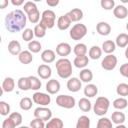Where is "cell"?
<instances>
[{
  "mask_svg": "<svg viewBox=\"0 0 128 128\" xmlns=\"http://www.w3.org/2000/svg\"><path fill=\"white\" fill-rule=\"evenodd\" d=\"M27 18H28V20H29L31 23H33V24L38 23L39 20H41V19H40V12H39V10H38L37 12H35V13H32V14L28 15Z\"/></svg>",
  "mask_w": 128,
  "mask_h": 128,
  "instance_id": "7dc6e473",
  "label": "cell"
},
{
  "mask_svg": "<svg viewBox=\"0 0 128 128\" xmlns=\"http://www.w3.org/2000/svg\"><path fill=\"white\" fill-rule=\"evenodd\" d=\"M37 73L42 79H49L52 74V69L47 64H41L37 68Z\"/></svg>",
  "mask_w": 128,
  "mask_h": 128,
  "instance_id": "7c38bea8",
  "label": "cell"
},
{
  "mask_svg": "<svg viewBox=\"0 0 128 128\" xmlns=\"http://www.w3.org/2000/svg\"><path fill=\"white\" fill-rule=\"evenodd\" d=\"M34 30L30 29V28H26L23 30L22 32V38L24 41H27V42H31L33 40V37H34Z\"/></svg>",
  "mask_w": 128,
  "mask_h": 128,
  "instance_id": "b9f144b4",
  "label": "cell"
},
{
  "mask_svg": "<svg viewBox=\"0 0 128 128\" xmlns=\"http://www.w3.org/2000/svg\"><path fill=\"white\" fill-rule=\"evenodd\" d=\"M17 86L22 91L30 90V79H29V77H20L18 79Z\"/></svg>",
  "mask_w": 128,
  "mask_h": 128,
  "instance_id": "83f0119b",
  "label": "cell"
},
{
  "mask_svg": "<svg viewBox=\"0 0 128 128\" xmlns=\"http://www.w3.org/2000/svg\"><path fill=\"white\" fill-rule=\"evenodd\" d=\"M18 128H31V127H28V126H20Z\"/></svg>",
  "mask_w": 128,
  "mask_h": 128,
  "instance_id": "9f6ffc18",
  "label": "cell"
},
{
  "mask_svg": "<svg viewBox=\"0 0 128 128\" xmlns=\"http://www.w3.org/2000/svg\"><path fill=\"white\" fill-rule=\"evenodd\" d=\"M125 57L128 59V46L126 47V50H125Z\"/></svg>",
  "mask_w": 128,
  "mask_h": 128,
  "instance_id": "11a10c76",
  "label": "cell"
},
{
  "mask_svg": "<svg viewBox=\"0 0 128 128\" xmlns=\"http://www.w3.org/2000/svg\"><path fill=\"white\" fill-rule=\"evenodd\" d=\"M9 117L11 118V120L14 122V124L17 126H19L21 123H22V115L18 112H13V113H10Z\"/></svg>",
  "mask_w": 128,
  "mask_h": 128,
  "instance_id": "f6af8a7d",
  "label": "cell"
},
{
  "mask_svg": "<svg viewBox=\"0 0 128 128\" xmlns=\"http://www.w3.org/2000/svg\"><path fill=\"white\" fill-rule=\"evenodd\" d=\"M116 49V44L112 40H106L102 44V51L107 54H112Z\"/></svg>",
  "mask_w": 128,
  "mask_h": 128,
  "instance_id": "4316f807",
  "label": "cell"
},
{
  "mask_svg": "<svg viewBox=\"0 0 128 128\" xmlns=\"http://www.w3.org/2000/svg\"><path fill=\"white\" fill-rule=\"evenodd\" d=\"M18 60L20 63L22 64H29L33 61V56H32V53L29 51V50H24L22 51L19 55H18Z\"/></svg>",
  "mask_w": 128,
  "mask_h": 128,
  "instance_id": "44dd1931",
  "label": "cell"
},
{
  "mask_svg": "<svg viewBox=\"0 0 128 128\" xmlns=\"http://www.w3.org/2000/svg\"><path fill=\"white\" fill-rule=\"evenodd\" d=\"M10 113V105L5 101H0V114L2 116H7Z\"/></svg>",
  "mask_w": 128,
  "mask_h": 128,
  "instance_id": "ee69618b",
  "label": "cell"
},
{
  "mask_svg": "<svg viewBox=\"0 0 128 128\" xmlns=\"http://www.w3.org/2000/svg\"><path fill=\"white\" fill-rule=\"evenodd\" d=\"M11 3L14 5V6H20L24 3L23 0H11Z\"/></svg>",
  "mask_w": 128,
  "mask_h": 128,
  "instance_id": "816d5d0a",
  "label": "cell"
},
{
  "mask_svg": "<svg viewBox=\"0 0 128 128\" xmlns=\"http://www.w3.org/2000/svg\"><path fill=\"white\" fill-rule=\"evenodd\" d=\"M32 100L35 104H38L40 106H47L51 102V97L43 92H35L32 95Z\"/></svg>",
  "mask_w": 128,
  "mask_h": 128,
  "instance_id": "52a82bcc",
  "label": "cell"
},
{
  "mask_svg": "<svg viewBox=\"0 0 128 128\" xmlns=\"http://www.w3.org/2000/svg\"><path fill=\"white\" fill-rule=\"evenodd\" d=\"M127 105H128V102L124 97H119L113 101V107L117 110L125 109L127 107Z\"/></svg>",
  "mask_w": 128,
  "mask_h": 128,
  "instance_id": "836d02e7",
  "label": "cell"
},
{
  "mask_svg": "<svg viewBox=\"0 0 128 128\" xmlns=\"http://www.w3.org/2000/svg\"><path fill=\"white\" fill-rule=\"evenodd\" d=\"M79 78L82 82H85V83H88V82H91L92 79H93V73L90 69H87V68H84L80 71L79 73Z\"/></svg>",
  "mask_w": 128,
  "mask_h": 128,
  "instance_id": "cb8c5ba5",
  "label": "cell"
},
{
  "mask_svg": "<svg viewBox=\"0 0 128 128\" xmlns=\"http://www.w3.org/2000/svg\"><path fill=\"white\" fill-rule=\"evenodd\" d=\"M27 16L20 9H16L8 13L5 17V27L11 33H17L26 26Z\"/></svg>",
  "mask_w": 128,
  "mask_h": 128,
  "instance_id": "6da1fadb",
  "label": "cell"
},
{
  "mask_svg": "<svg viewBox=\"0 0 128 128\" xmlns=\"http://www.w3.org/2000/svg\"><path fill=\"white\" fill-rule=\"evenodd\" d=\"M15 127H16V125L14 124V122L11 120L10 117L4 119V121L2 123V128H15Z\"/></svg>",
  "mask_w": 128,
  "mask_h": 128,
  "instance_id": "c3c4849f",
  "label": "cell"
},
{
  "mask_svg": "<svg viewBox=\"0 0 128 128\" xmlns=\"http://www.w3.org/2000/svg\"><path fill=\"white\" fill-rule=\"evenodd\" d=\"M23 9H24V12L27 14V16L30 15V14H32V13H35V12L38 11V8H37L36 4H35L34 2H32V1H28V2H26V3L24 4Z\"/></svg>",
  "mask_w": 128,
  "mask_h": 128,
  "instance_id": "e575fe53",
  "label": "cell"
},
{
  "mask_svg": "<svg viewBox=\"0 0 128 128\" xmlns=\"http://www.w3.org/2000/svg\"><path fill=\"white\" fill-rule=\"evenodd\" d=\"M74 66L77 68H83L86 67L89 63V58L86 55H82V56H76L74 59Z\"/></svg>",
  "mask_w": 128,
  "mask_h": 128,
  "instance_id": "7402d4cb",
  "label": "cell"
},
{
  "mask_svg": "<svg viewBox=\"0 0 128 128\" xmlns=\"http://www.w3.org/2000/svg\"><path fill=\"white\" fill-rule=\"evenodd\" d=\"M63 126H64L63 121H62L60 118L55 117V118L50 119V120L46 123L45 128H63Z\"/></svg>",
  "mask_w": 128,
  "mask_h": 128,
  "instance_id": "4dcf8cb0",
  "label": "cell"
},
{
  "mask_svg": "<svg viewBox=\"0 0 128 128\" xmlns=\"http://www.w3.org/2000/svg\"><path fill=\"white\" fill-rule=\"evenodd\" d=\"M8 51L10 54L14 56H18L22 50H21V45L17 40H11L8 44Z\"/></svg>",
  "mask_w": 128,
  "mask_h": 128,
  "instance_id": "ac0fdd59",
  "label": "cell"
},
{
  "mask_svg": "<svg viewBox=\"0 0 128 128\" xmlns=\"http://www.w3.org/2000/svg\"><path fill=\"white\" fill-rule=\"evenodd\" d=\"M45 125L46 124L44 123V121L41 119H38V118H35L30 122L31 128H45Z\"/></svg>",
  "mask_w": 128,
  "mask_h": 128,
  "instance_id": "bcb514c9",
  "label": "cell"
},
{
  "mask_svg": "<svg viewBox=\"0 0 128 128\" xmlns=\"http://www.w3.org/2000/svg\"><path fill=\"white\" fill-rule=\"evenodd\" d=\"M78 107L83 112H89L91 110V102L87 97H83L78 102Z\"/></svg>",
  "mask_w": 128,
  "mask_h": 128,
  "instance_id": "f546056e",
  "label": "cell"
},
{
  "mask_svg": "<svg viewBox=\"0 0 128 128\" xmlns=\"http://www.w3.org/2000/svg\"><path fill=\"white\" fill-rule=\"evenodd\" d=\"M55 67H56V70H57V74L62 79H67V78L71 77V75H72V64H71V61L69 59L60 58L59 60L56 61Z\"/></svg>",
  "mask_w": 128,
  "mask_h": 128,
  "instance_id": "7a4b0ae2",
  "label": "cell"
},
{
  "mask_svg": "<svg viewBox=\"0 0 128 128\" xmlns=\"http://www.w3.org/2000/svg\"><path fill=\"white\" fill-rule=\"evenodd\" d=\"M126 29H127V31H128V22H127V24H126Z\"/></svg>",
  "mask_w": 128,
  "mask_h": 128,
  "instance_id": "6f0895ef",
  "label": "cell"
},
{
  "mask_svg": "<svg viewBox=\"0 0 128 128\" xmlns=\"http://www.w3.org/2000/svg\"><path fill=\"white\" fill-rule=\"evenodd\" d=\"M70 25H71V20H70L69 16L67 15V13L60 16L57 20V27L60 30H66L70 27Z\"/></svg>",
  "mask_w": 128,
  "mask_h": 128,
  "instance_id": "9a60e30c",
  "label": "cell"
},
{
  "mask_svg": "<svg viewBox=\"0 0 128 128\" xmlns=\"http://www.w3.org/2000/svg\"><path fill=\"white\" fill-rule=\"evenodd\" d=\"M115 44L120 47V48H124L128 46V34L126 33H120L115 40Z\"/></svg>",
  "mask_w": 128,
  "mask_h": 128,
  "instance_id": "484cf974",
  "label": "cell"
},
{
  "mask_svg": "<svg viewBox=\"0 0 128 128\" xmlns=\"http://www.w3.org/2000/svg\"><path fill=\"white\" fill-rule=\"evenodd\" d=\"M76 128H90V119L86 115H82L78 118Z\"/></svg>",
  "mask_w": 128,
  "mask_h": 128,
  "instance_id": "1f68e13d",
  "label": "cell"
},
{
  "mask_svg": "<svg viewBox=\"0 0 128 128\" xmlns=\"http://www.w3.org/2000/svg\"><path fill=\"white\" fill-rule=\"evenodd\" d=\"M7 5H8V1L7 0H1L0 1V8L1 9H4Z\"/></svg>",
  "mask_w": 128,
  "mask_h": 128,
  "instance_id": "f5cc1de1",
  "label": "cell"
},
{
  "mask_svg": "<svg viewBox=\"0 0 128 128\" xmlns=\"http://www.w3.org/2000/svg\"><path fill=\"white\" fill-rule=\"evenodd\" d=\"M67 15L69 16L71 22H78L83 18V11L79 8H74L72 10H70Z\"/></svg>",
  "mask_w": 128,
  "mask_h": 128,
  "instance_id": "d6986e66",
  "label": "cell"
},
{
  "mask_svg": "<svg viewBox=\"0 0 128 128\" xmlns=\"http://www.w3.org/2000/svg\"><path fill=\"white\" fill-rule=\"evenodd\" d=\"M32 99L31 98H29V97H23L21 100H20V103H19V105H20V108L22 109V110H24V111H27V110H29V109H31V107H32Z\"/></svg>",
  "mask_w": 128,
  "mask_h": 128,
  "instance_id": "8d00e7d4",
  "label": "cell"
},
{
  "mask_svg": "<svg viewBox=\"0 0 128 128\" xmlns=\"http://www.w3.org/2000/svg\"><path fill=\"white\" fill-rule=\"evenodd\" d=\"M34 35L37 37V38H43L45 35H46V28L41 25L40 23L37 24L35 27H34Z\"/></svg>",
  "mask_w": 128,
  "mask_h": 128,
  "instance_id": "f35d334b",
  "label": "cell"
},
{
  "mask_svg": "<svg viewBox=\"0 0 128 128\" xmlns=\"http://www.w3.org/2000/svg\"><path fill=\"white\" fill-rule=\"evenodd\" d=\"M55 19H56V15L54 11L48 9V10L43 11V13L41 14L40 24L43 25L46 29H51L55 25Z\"/></svg>",
  "mask_w": 128,
  "mask_h": 128,
  "instance_id": "277c9868",
  "label": "cell"
},
{
  "mask_svg": "<svg viewBox=\"0 0 128 128\" xmlns=\"http://www.w3.org/2000/svg\"><path fill=\"white\" fill-rule=\"evenodd\" d=\"M116 92L119 96H123V97L128 96V84H126V83L118 84V86L116 88Z\"/></svg>",
  "mask_w": 128,
  "mask_h": 128,
  "instance_id": "60d3db41",
  "label": "cell"
},
{
  "mask_svg": "<svg viewBox=\"0 0 128 128\" xmlns=\"http://www.w3.org/2000/svg\"><path fill=\"white\" fill-rule=\"evenodd\" d=\"M87 34V27L82 24V23H78L75 24L74 26H72V28L70 29L69 35L73 40H81L85 35Z\"/></svg>",
  "mask_w": 128,
  "mask_h": 128,
  "instance_id": "5b68a950",
  "label": "cell"
},
{
  "mask_svg": "<svg viewBox=\"0 0 128 128\" xmlns=\"http://www.w3.org/2000/svg\"><path fill=\"white\" fill-rule=\"evenodd\" d=\"M71 51H72L71 46H70L68 43H66V42L59 43V44L56 46V53H57L59 56L63 57V58H65L66 56H68V55L71 53Z\"/></svg>",
  "mask_w": 128,
  "mask_h": 128,
  "instance_id": "8fae6325",
  "label": "cell"
},
{
  "mask_svg": "<svg viewBox=\"0 0 128 128\" xmlns=\"http://www.w3.org/2000/svg\"><path fill=\"white\" fill-rule=\"evenodd\" d=\"M15 88V81L12 77H6L3 82H2V86H1V90H2V94L4 92H12Z\"/></svg>",
  "mask_w": 128,
  "mask_h": 128,
  "instance_id": "5bb4252c",
  "label": "cell"
},
{
  "mask_svg": "<svg viewBox=\"0 0 128 128\" xmlns=\"http://www.w3.org/2000/svg\"><path fill=\"white\" fill-rule=\"evenodd\" d=\"M100 5L104 10H112L115 8L114 0H101Z\"/></svg>",
  "mask_w": 128,
  "mask_h": 128,
  "instance_id": "7bdbcfd3",
  "label": "cell"
},
{
  "mask_svg": "<svg viewBox=\"0 0 128 128\" xmlns=\"http://www.w3.org/2000/svg\"><path fill=\"white\" fill-rule=\"evenodd\" d=\"M42 48L41 43L38 40H32L28 43V49L31 53H38Z\"/></svg>",
  "mask_w": 128,
  "mask_h": 128,
  "instance_id": "d590c367",
  "label": "cell"
},
{
  "mask_svg": "<svg viewBox=\"0 0 128 128\" xmlns=\"http://www.w3.org/2000/svg\"><path fill=\"white\" fill-rule=\"evenodd\" d=\"M34 117L35 118H38V119H41L43 121H49L52 117V111L43 106V107H37L35 110H34Z\"/></svg>",
  "mask_w": 128,
  "mask_h": 128,
  "instance_id": "9c48e42d",
  "label": "cell"
},
{
  "mask_svg": "<svg viewBox=\"0 0 128 128\" xmlns=\"http://www.w3.org/2000/svg\"><path fill=\"white\" fill-rule=\"evenodd\" d=\"M109 106H110L109 99L104 96H100L95 101V104L93 106V111L98 116H104L107 113Z\"/></svg>",
  "mask_w": 128,
  "mask_h": 128,
  "instance_id": "3957f363",
  "label": "cell"
},
{
  "mask_svg": "<svg viewBox=\"0 0 128 128\" xmlns=\"http://www.w3.org/2000/svg\"><path fill=\"white\" fill-rule=\"evenodd\" d=\"M88 49H87V46L84 44V43H78L74 46V49H73V52L76 56H82V55H86Z\"/></svg>",
  "mask_w": 128,
  "mask_h": 128,
  "instance_id": "d6a6232c",
  "label": "cell"
},
{
  "mask_svg": "<svg viewBox=\"0 0 128 128\" xmlns=\"http://www.w3.org/2000/svg\"><path fill=\"white\" fill-rule=\"evenodd\" d=\"M46 3L50 7H55V6H57L59 4V0H47Z\"/></svg>",
  "mask_w": 128,
  "mask_h": 128,
  "instance_id": "f907efd6",
  "label": "cell"
},
{
  "mask_svg": "<svg viewBox=\"0 0 128 128\" xmlns=\"http://www.w3.org/2000/svg\"><path fill=\"white\" fill-rule=\"evenodd\" d=\"M82 87V81L77 77H71L67 81V89L70 92H78Z\"/></svg>",
  "mask_w": 128,
  "mask_h": 128,
  "instance_id": "30bf717a",
  "label": "cell"
},
{
  "mask_svg": "<svg viewBox=\"0 0 128 128\" xmlns=\"http://www.w3.org/2000/svg\"><path fill=\"white\" fill-rule=\"evenodd\" d=\"M96 30H97V32H98L99 35H101V36H107L111 32V26L107 22L101 21V22H99L96 25Z\"/></svg>",
  "mask_w": 128,
  "mask_h": 128,
  "instance_id": "2e32d148",
  "label": "cell"
},
{
  "mask_svg": "<svg viewBox=\"0 0 128 128\" xmlns=\"http://www.w3.org/2000/svg\"><path fill=\"white\" fill-rule=\"evenodd\" d=\"M60 90V83L56 79H50L46 83V91L49 94H56Z\"/></svg>",
  "mask_w": 128,
  "mask_h": 128,
  "instance_id": "4fadbf2b",
  "label": "cell"
},
{
  "mask_svg": "<svg viewBox=\"0 0 128 128\" xmlns=\"http://www.w3.org/2000/svg\"><path fill=\"white\" fill-rule=\"evenodd\" d=\"M117 65V57L113 54H108L107 56L104 57V59L101 62V67L104 70L111 71L113 70Z\"/></svg>",
  "mask_w": 128,
  "mask_h": 128,
  "instance_id": "ba28073f",
  "label": "cell"
},
{
  "mask_svg": "<svg viewBox=\"0 0 128 128\" xmlns=\"http://www.w3.org/2000/svg\"><path fill=\"white\" fill-rule=\"evenodd\" d=\"M115 128H127L125 125H123V124H119V125H117Z\"/></svg>",
  "mask_w": 128,
  "mask_h": 128,
  "instance_id": "db71d44e",
  "label": "cell"
},
{
  "mask_svg": "<svg viewBox=\"0 0 128 128\" xmlns=\"http://www.w3.org/2000/svg\"><path fill=\"white\" fill-rule=\"evenodd\" d=\"M88 54H89V57H90L91 59L97 60V59H99V58L101 57V55H102V49H101L99 46L94 45V46H92V47L89 49Z\"/></svg>",
  "mask_w": 128,
  "mask_h": 128,
  "instance_id": "f1b7e54d",
  "label": "cell"
},
{
  "mask_svg": "<svg viewBox=\"0 0 128 128\" xmlns=\"http://www.w3.org/2000/svg\"><path fill=\"white\" fill-rule=\"evenodd\" d=\"M55 58H56L55 52L51 49H46L41 53V59L45 63H52L55 61Z\"/></svg>",
  "mask_w": 128,
  "mask_h": 128,
  "instance_id": "ffe728a7",
  "label": "cell"
},
{
  "mask_svg": "<svg viewBox=\"0 0 128 128\" xmlns=\"http://www.w3.org/2000/svg\"><path fill=\"white\" fill-rule=\"evenodd\" d=\"M125 119H126L125 114L123 112H120V111H115L111 115V121H112V123H115L116 125L123 124Z\"/></svg>",
  "mask_w": 128,
  "mask_h": 128,
  "instance_id": "d4e9b609",
  "label": "cell"
},
{
  "mask_svg": "<svg viewBox=\"0 0 128 128\" xmlns=\"http://www.w3.org/2000/svg\"><path fill=\"white\" fill-rule=\"evenodd\" d=\"M30 79V90H39L41 88V81L36 76H29Z\"/></svg>",
  "mask_w": 128,
  "mask_h": 128,
  "instance_id": "ab89813d",
  "label": "cell"
},
{
  "mask_svg": "<svg viewBox=\"0 0 128 128\" xmlns=\"http://www.w3.org/2000/svg\"><path fill=\"white\" fill-rule=\"evenodd\" d=\"M98 93V88L95 84H87L84 88V95L87 97V98H92L94 96H96Z\"/></svg>",
  "mask_w": 128,
  "mask_h": 128,
  "instance_id": "603a6c76",
  "label": "cell"
},
{
  "mask_svg": "<svg viewBox=\"0 0 128 128\" xmlns=\"http://www.w3.org/2000/svg\"><path fill=\"white\" fill-rule=\"evenodd\" d=\"M96 128H112V121L107 117H102L98 120Z\"/></svg>",
  "mask_w": 128,
  "mask_h": 128,
  "instance_id": "74e56055",
  "label": "cell"
},
{
  "mask_svg": "<svg viewBox=\"0 0 128 128\" xmlns=\"http://www.w3.org/2000/svg\"><path fill=\"white\" fill-rule=\"evenodd\" d=\"M119 71H120V74H121L122 76L128 78V63H124V64H122V65L120 66Z\"/></svg>",
  "mask_w": 128,
  "mask_h": 128,
  "instance_id": "681fc988",
  "label": "cell"
},
{
  "mask_svg": "<svg viewBox=\"0 0 128 128\" xmlns=\"http://www.w3.org/2000/svg\"><path fill=\"white\" fill-rule=\"evenodd\" d=\"M113 14L117 19H125L128 16V9L124 5H117L113 9Z\"/></svg>",
  "mask_w": 128,
  "mask_h": 128,
  "instance_id": "e0dca14e",
  "label": "cell"
},
{
  "mask_svg": "<svg viewBox=\"0 0 128 128\" xmlns=\"http://www.w3.org/2000/svg\"><path fill=\"white\" fill-rule=\"evenodd\" d=\"M56 104L59 107H62L65 109H71L75 106L76 101H75V98L70 95H59L56 97Z\"/></svg>",
  "mask_w": 128,
  "mask_h": 128,
  "instance_id": "8992f818",
  "label": "cell"
}]
</instances>
